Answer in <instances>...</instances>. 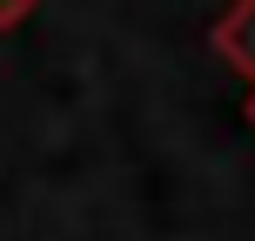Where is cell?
<instances>
[{"label": "cell", "instance_id": "1", "mask_svg": "<svg viewBox=\"0 0 255 241\" xmlns=\"http://www.w3.org/2000/svg\"><path fill=\"white\" fill-rule=\"evenodd\" d=\"M222 54H229L235 67H255V0H242V7L222 20Z\"/></svg>", "mask_w": 255, "mask_h": 241}]
</instances>
